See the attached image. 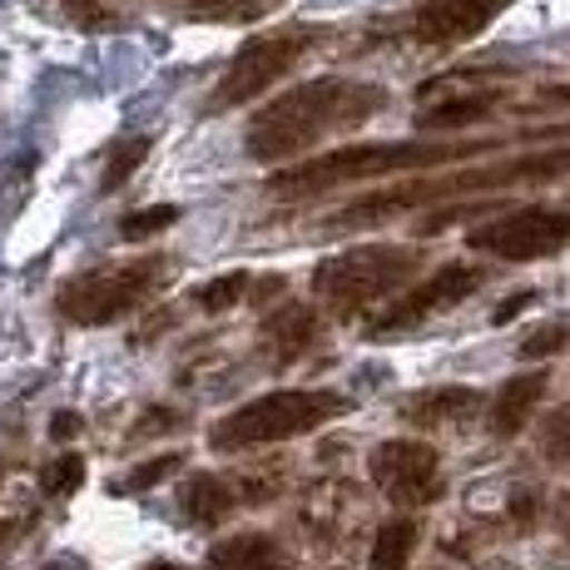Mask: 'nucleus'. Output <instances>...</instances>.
Instances as JSON below:
<instances>
[{
  "label": "nucleus",
  "mask_w": 570,
  "mask_h": 570,
  "mask_svg": "<svg viewBox=\"0 0 570 570\" xmlns=\"http://www.w3.org/2000/svg\"><path fill=\"white\" fill-rule=\"evenodd\" d=\"M382 109H387V90L382 85L323 75V80H308L263 105L244 129V149L258 164H288V159L313 155L323 139L363 129Z\"/></svg>",
  "instance_id": "f257e3e1"
},
{
  "label": "nucleus",
  "mask_w": 570,
  "mask_h": 570,
  "mask_svg": "<svg viewBox=\"0 0 570 570\" xmlns=\"http://www.w3.org/2000/svg\"><path fill=\"white\" fill-rule=\"evenodd\" d=\"M570 174V149H541V155H517L501 164H481V169L462 174H436V179H412L397 189L367 194V199L347 204L343 214H333L337 228H367L382 218H397L407 208L446 204V199H471V194H497V189H521V184H556Z\"/></svg>",
  "instance_id": "f03ea898"
},
{
  "label": "nucleus",
  "mask_w": 570,
  "mask_h": 570,
  "mask_svg": "<svg viewBox=\"0 0 570 570\" xmlns=\"http://www.w3.org/2000/svg\"><path fill=\"white\" fill-rule=\"evenodd\" d=\"M501 139H392V145H343L327 149V155L303 159L298 169H283L273 179V194H323L337 184H363V179H382V174H412V169H442L452 159H471L497 149Z\"/></svg>",
  "instance_id": "7ed1b4c3"
},
{
  "label": "nucleus",
  "mask_w": 570,
  "mask_h": 570,
  "mask_svg": "<svg viewBox=\"0 0 570 570\" xmlns=\"http://www.w3.org/2000/svg\"><path fill=\"white\" fill-rule=\"evenodd\" d=\"M353 402L333 387H278L263 397L244 402L228 416H218L208 426V446L214 452H248V446H278L293 436H308L317 426H327L333 416H343Z\"/></svg>",
  "instance_id": "20e7f679"
},
{
  "label": "nucleus",
  "mask_w": 570,
  "mask_h": 570,
  "mask_svg": "<svg viewBox=\"0 0 570 570\" xmlns=\"http://www.w3.org/2000/svg\"><path fill=\"white\" fill-rule=\"evenodd\" d=\"M179 273V258L169 254H149V258H129V263H100V268L80 273V278L60 283L55 293V313L75 327H105L119 323L135 308H145L149 298H159Z\"/></svg>",
  "instance_id": "39448f33"
},
{
  "label": "nucleus",
  "mask_w": 570,
  "mask_h": 570,
  "mask_svg": "<svg viewBox=\"0 0 570 570\" xmlns=\"http://www.w3.org/2000/svg\"><path fill=\"white\" fill-rule=\"evenodd\" d=\"M416 268H422V254L407 244L347 248V254H333L313 268V298L333 317H357L377 308L382 298H392Z\"/></svg>",
  "instance_id": "423d86ee"
},
{
  "label": "nucleus",
  "mask_w": 570,
  "mask_h": 570,
  "mask_svg": "<svg viewBox=\"0 0 570 570\" xmlns=\"http://www.w3.org/2000/svg\"><path fill=\"white\" fill-rule=\"evenodd\" d=\"M313 46H317V30H308V26H283V30H268V36L244 40V50L218 75L214 95H208V109H238V105L258 100V95H268Z\"/></svg>",
  "instance_id": "0eeeda50"
},
{
  "label": "nucleus",
  "mask_w": 570,
  "mask_h": 570,
  "mask_svg": "<svg viewBox=\"0 0 570 570\" xmlns=\"http://www.w3.org/2000/svg\"><path fill=\"white\" fill-rule=\"evenodd\" d=\"M466 248L491 254L501 263L551 258V254H561V248H570V208L521 204V208H511V214H497V218L471 228Z\"/></svg>",
  "instance_id": "6e6552de"
},
{
  "label": "nucleus",
  "mask_w": 570,
  "mask_h": 570,
  "mask_svg": "<svg viewBox=\"0 0 570 570\" xmlns=\"http://www.w3.org/2000/svg\"><path fill=\"white\" fill-rule=\"evenodd\" d=\"M367 476L397 507H432L442 501L446 476H442V456L432 442H416V436H392L377 442L367 456Z\"/></svg>",
  "instance_id": "1a4fd4ad"
},
{
  "label": "nucleus",
  "mask_w": 570,
  "mask_h": 570,
  "mask_svg": "<svg viewBox=\"0 0 570 570\" xmlns=\"http://www.w3.org/2000/svg\"><path fill=\"white\" fill-rule=\"evenodd\" d=\"M487 283V268H476V263H442V268L432 273L426 283H416L407 288L397 303H387L377 317L367 323V337H387V333H407V327L426 323V317L456 308V303H466L471 293Z\"/></svg>",
  "instance_id": "9d476101"
},
{
  "label": "nucleus",
  "mask_w": 570,
  "mask_h": 570,
  "mask_svg": "<svg viewBox=\"0 0 570 570\" xmlns=\"http://www.w3.org/2000/svg\"><path fill=\"white\" fill-rule=\"evenodd\" d=\"M511 0H422L412 10V40L432 50H452L476 40Z\"/></svg>",
  "instance_id": "9b49d317"
},
{
  "label": "nucleus",
  "mask_w": 570,
  "mask_h": 570,
  "mask_svg": "<svg viewBox=\"0 0 570 570\" xmlns=\"http://www.w3.org/2000/svg\"><path fill=\"white\" fill-rule=\"evenodd\" d=\"M546 382H551L546 372H517V377L501 382V392L491 397V412H487V426L497 442H511V436L525 432V422L546 402Z\"/></svg>",
  "instance_id": "f8f14e48"
},
{
  "label": "nucleus",
  "mask_w": 570,
  "mask_h": 570,
  "mask_svg": "<svg viewBox=\"0 0 570 570\" xmlns=\"http://www.w3.org/2000/svg\"><path fill=\"white\" fill-rule=\"evenodd\" d=\"M313 343H317V313L308 303H278L268 313V323H263V357L273 367L298 363Z\"/></svg>",
  "instance_id": "ddd939ff"
},
{
  "label": "nucleus",
  "mask_w": 570,
  "mask_h": 570,
  "mask_svg": "<svg viewBox=\"0 0 570 570\" xmlns=\"http://www.w3.org/2000/svg\"><path fill=\"white\" fill-rule=\"evenodd\" d=\"M204 570H293V556L283 541L263 531H238L228 541H214L204 556Z\"/></svg>",
  "instance_id": "4468645a"
},
{
  "label": "nucleus",
  "mask_w": 570,
  "mask_h": 570,
  "mask_svg": "<svg viewBox=\"0 0 570 570\" xmlns=\"http://www.w3.org/2000/svg\"><path fill=\"white\" fill-rule=\"evenodd\" d=\"M238 507H244V491L228 476H218V471H194L179 487V511H184V521H194V525H218L234 517Z\"/></svg>",
  "instance_id": "2eb2a0df"
},
{
  "label": "nucleus",
  "mask_w": 570,
  "mask_h": 570,
  "mask_svg": "<svg viewBox=\"0 0 570 570\" xmlns=\"http://www.w3.org/2000/svg\"><path fill=\"white\" fill-rule=\"evenodd\" d=\"M476 407H481L476 387H426V392H412V397L402 402V422L416 426V432H432V426L466 422Z\"/></svg>",
  "instance_id": "dca6fc26"
},
{
  "label": "nucleus",
  "mask_w": 570,
  "mask_h": 570,
  "mask_svg": "<svg viewBox=\"0 0 570 570\" xmlns=\"http://www.w3.org/2000/svg\"><path fill=\"white\" fill-rule=\"evenodd\" d=\"M416 541H422V525L412 517H392L377 525L372 535V556H367V570H407L412 556H416Z\"/></svg>",
  "instance_id": "f3484780"
},
{
  "label": "nucleus",
  "mask_w": 570,
  "mask_h": 570,
  "mask_svg": "<svg viewBox=\"0 0 570 570\" xmlns=\"http://www.w3.org/2000/svg\"><path fill=\"white\" fill-rule=\"evenodd\" d=\"M497 105H501L497 90L456 95V100H446L436 109H422V115H416V125H422V129H466V125H476V119H487Z\"/></svg>",
  "instance_id": "a211bd4d"
},
{
  "label": "nucleus",
  "mask_w": 570,
  "mask_h": 570,
  "mask_svg": "<svg viewBox=\"0 0 570 570\" xmlns=\"http://www.w3.org/2000/svg\"><path fill=\"white\" fill-rule=\"evenodd\" d=\"M164 6L189 20H258L273 0H164Z\"/></svg>",
  "instance_id": "6ab92c4d"
},
{
  "label": "nucleus",
  "mask_w": 570,
  "mask_h": 570,
  "mask_svg": "<svg viewBox=\"0 0 570 570\" xmlns=\"http://www.w3.org/2000/svg\"><path fill=\"white\" fill-rule=\"evenodd\" d=\"M149 145L155 139H125V145H115V155L105 159V174H100V189L105 194H115V189H125V179L139 169V164L149 159Z\"/></svg>",
  "instance_id": "aec40b11"
},
{
  "label": "nucleus",
  "mask_w": 570,
  "mask_h": 570,
  "mask_svg": "<svg viewBox=\"0 0 570 570\" xmlns=\"http://www.w3.org/2000/svg\"><path fill=\"white\" fill-rule=\"evenodd\" d=\"M80 487H85V456L65 452L40 466V491H46V497H75Z\"/></svg>",
  "instance_id": "412c9836"
},
{
  "label": "nucleus",
  "mask_w": 570,
  "mask_h": 570,
  "mask_svg": "<svg viewBox=\"0 0 570 570\" xmlns=\"http://www.w3.org/2000/svg\"><path fill=\"white\" fill-rule=\"evenodd\" d=\"M244 293H248V273L244 268L224 273V278H214V283H204L199 288V308L204 313H228L234 303H244Z\"/></svg>",
  "instance_id": "4be33fe9"
},
{
  "label": "nucleus",
  "mask_w": 570,
  "mask_h": 570,
  "mask_svg": "<svg viewBox=\"0 0 570 570\" xmlns=\"http://www.w3.org/2000/svg\"><path fill=\"white\" fill-rule=\"evenodd\" d=\"M169 224H179V208L174 204H155V208H135V214L119 218V234L135 244V238H149V234H164Z\"/></svg>",
  "instance_id": "5701e85b"
},
{
  "label": "nucleus",
  "mask_w": 570,
  "mask_h": 570,
  "mask_svg": "<svg viewBox=\"0 0 570 570\" xmlns=\"http://www.w3.org/2000/svg\"><path fill=\"white\" fill-rule=\"evenodd\" d=\"M541 456H546V462H556V466L570 462V407L546 416V426H541Z\"/></svg>",
  "instance_id": "b1692460"
},
{
  "label": "nucleus",
  "mask_w": 570,
  "mask_h": 570,
  "mask_svg": "<svg viewBox=\"0 0 570 570\" xmlns=\"http://www.w3.org/2000/svg\"><path fill=\"white\" fill-rule=\"evenodd\" d=\"M561 347H570V317H561V323H546V327H535V333H525V343H521V357H556Z\"/></svg>",
  "instance_id": "393cba45"
},
{
  "label": "nucleus",
  "mask_w": 570,
  "mask_h": 570,
  "mask_svg": "<svg viewBox=\"0 0 570 570\" xmlns=\"http://www.w3.org/2000/svg\"><path fill=\"white\" fill-rule=\"evenodd\" d=\"M179 462L184 456H155V462H145V466H135L125 476V491H145V487H155V481H164V476H174V471H179Z\"/></svg>",
  "instance_id": "a878e982"
},
{
  "label": "nucleus",
  "mask_w": 570,
  "mask_h": 570,
  "mask_svg": "<svg viewBox=\"0 0 570 570\" xmlns=\"http://www.w3.org/2000/svg\"><path fill=\"white\" fill-rule=\"evenodd\" d=\"M535 517H541V497H535V491H521V497H511V521L531 525Z\"/></svg>",
  "instance_id": "bb28decb"
},
{
  "label": "nucleus",
  "mask_w": 570,
  "mask_h": 570,
  "mask_svg": "<svg viewBox=\"0 0 570 570\" xmlns=\"http://www.w3.org/2000/svg\"><path fill=\"white\" fill-rule=\"evenodd\" d=\"M80 412H55L50 416V436H55V442H70V436H80Z\"/></svg>",
  "instance_id": "cd10ccee"
},
{
  "label": "nucleus",
  "mask_w": 570,
  "mask_h": 570,
  "mask_svg": "<svg viewBox=\"0 0 570 570\" xmlns=\"http://www.w3.org/2000/svg\"><path fill=\"white\" fill-rule=\"evenodd\" d=\"M525 303H535V293H531V288L517 293V298H507V303H501V308L491 313V323H511V317H517V313L525 308Z\"/></svg>",
  "instance_id": "c85d7f7f"
},
{
  "label": "nucleus",
  "mask_w": 570,
  "mask_h": 570,
  "mask_svg": "<svg viewBox=\"0 0 570 570\" xmlns=\"http://www.w3.org/2000/svg\"><path fill=\"white\" fill-rule=\"evenodd\" d=\"M551 517H556V531H561V541H570V491H561V497H556Z\"/></svg>",
  "instance_id": "c756f323"
},
{
  "label": "nucleus",
  "mask_w": 570,
  "mask_h": 570,
  "mask_svg": "<svg viewBox=\"0 0 570 570\" xmlns=\"http://www.w3.org/2000/svg\"><path fill=\"white\" fill-rule=\"evenodd\" d=\"M40 570H85V566H80V561H65V556H60V561H46Z\"/></svg>",
  "instance_id": "7c9ffc66"
},
{
  "label": "nucleus",
  "mask_w": 570,
  "mask_h": 570,
  "mask_svg": "<svg viewBox=\"0 0 570 570\" xmlns=\"http://www.w3.org/2000/svg\"><path fill=\"white\" fill-rule=\"evenodd\" d=\"M145 570H184V566H169V561H159V566H145Z\"/></svg>",
  "instance_id": "2f4dec72"
},
{
  "label": "nucleus",
  "mask_w": 570,
  "mask_h": 570,
  "mask_svg": "<svg viewBox=\"0 0 570 570\" xmlns=\"http://www.w3.org/2000/svg\"><path fill=\"white\" fill-rule=\"evenodd\" d=\"M487 570H517V566H507V561H497V566H487Z\"/></svg>",
  "instance_id": "473e14b6"
}]
</instances>
